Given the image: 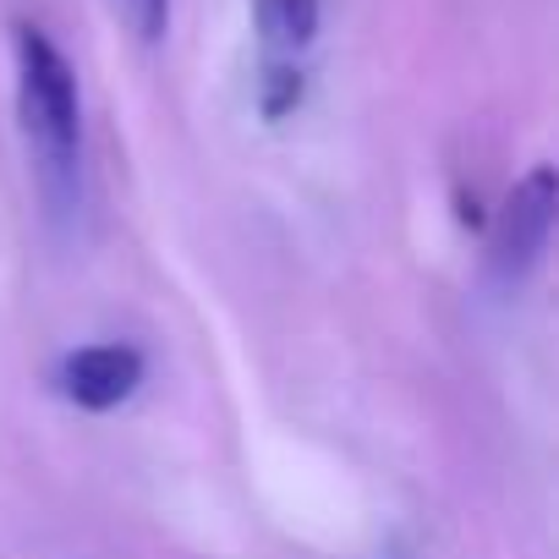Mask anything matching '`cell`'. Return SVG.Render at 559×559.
Wrapping results in <instances>:
<instances>
[{
	"label": "cell",
	"instance_id": "8992f818",
	"mask_svg": "<svg viewBox=\"0 0 559 559\" xmlns=\"http://www.w3.org/2000/svg\"><path fill=\"white\" fill-rule=\"evenodd\" d=\"M110 7L143 45H159L165 28H170V0H110Z\"/></svg>",
	"mask_w": 559,
	"mask_h": 559
},
{
	"label": "cell",
	"instance_id": "7a4b0ae2",
	"mask_svg": "<svg viewBox=\"0 0 559 559\" xmlns=\"http://www.w3.org/2000/svg\"><path fill=\"white\" fill-rule=\"evenodd\" d=\"M554 209H559V176H554V165H532L493 214L488 269L499 286H515V280H526L537 269L548 230H554Z\"/></svg>",
	"mask_w": 559,
	"mask_h": 559
},
{
	"label": "cell",
	"instance_id": "3957f363",
	"mask_svg": "<svg viewBox=\"0 0 559 559\" xmlns=\"http://www.w3.org/2000/svg\"><path fill=\"white\" fill-rule=\"evenodd\" d=\"M148 379V357L132 341H94L61 357L56 368V390L78 406V412H116L127 406Z\"/></svg>",
	"mask_w": 559,
	"mask_h": 559
},
{
	"label": "cell",
	"instance_id": "6da1fadb",
	"mask_svg": "<svg viewBox=\"0 0 559 559\" xmlns=\"http://www.w3.org/2000/svg\"><path fill=\"white\" fill-rule=\"evenodd\" d=\"M12 61H17V127L34 159V176L50 203H72L83 187V94L67 50L39 28H12Z\"/></svg>",
	"mask_w": 559,
	"mask_h": 559
},
{
	"label": "cell",
	"instance_id": "5b68a950",
	"mask_svg": "<svg viewBox=\"0 0 559 559\" xmlns=\"http://www.w3.org/2000/svg\"><path fill=\"white\" fill-rule=\"evenodd\" d=\"M302 99H308V72L297 61H263V78H258V110H263V121L297 116Z\"/></svg>",
	"mask_w": 559,
	"mask_h": 559
},
{
	"label": "cell",
	"instance_id": "277c9868",
	"mask_svg": "<svg viewBox=\"0 0 559 559\" xmlns=\"http://www.w3.org/2000/svg\"><path fill=\"white\" fill-rule=\"evenodd\" d=\"M324 23V0H252V28L269 61H297Z\"/></svg>",
	"mask_w": 559,
	"mask_h": 559
}]
</instances>
